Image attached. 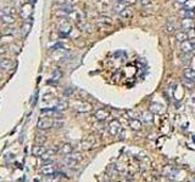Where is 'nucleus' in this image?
Wrapping results in <instances>:
<instances>
[{
	"label": "nucleus",
	"instance_id": "37",
	"mask_svg": "<svg viewBox=\"0 0 195 182\" xmlns=\"http://www.w3.org/2000/svg\"><path fill=\"white\" fill-rule=\"evenodd\" d=\"M6 54V49L4 47V46H0V56H2V55H5Z\"/></svg>",
	"mask_w": 195,
	"mask_h": 182
},
{
	"label": "nucleus",
	"instance_id": "25",
	"mask_svg": "<svg viewBox=\"0 0 195 182\" xmlns=\"http://www.w3.org/2000/svg\"><path fill=\"white\" fill-rule=\"evenodd\" d=\"M98 22H99L100 24H106V26H110L112 23L111 18H110L109 16H100V17L98 18Z\"/></svg>",
	"mask_w": 195,
	"mask_h": 182
},
{
	"label": "nucleus",
	"instance_id": "13",
	"mask_svg": "<svg viewBox=\"0 0 195 182\" xmlns=\"http://www.w3.org/2000/svg\"><path fill=\"white\" fill-rule=\"evenodd\" d=\"M141 118H143V122L146 124H153L154 123V113L150 112V111H144L141 114Z\"/></svg>",
	"mask_w": 195,
	"mask_h": 182
},
{
	"label": "nucleus",
	"instance_id": "36",
	"mask_svg": "<svg viewBox=\"0 0 195 182\" xmlns=\"http://www.w3.org/2000/svg\"><path fill=\"white\" fill-rule=\"evenodd\" d=\"M36 141H37L38 143H43V142L45 141V137H44L43 135H42V136H40V135H38V136L36 137Z\"/></svg>",
	"mask_w": 195,
	"mask_h": 182
},
{
	"label": "nucleus",
	"instance_id": "7",
	"mask_svg": "<svg viewBox=\"0 0 195 182\" xmlns=\"http://www.w3.org/2000/svg\"><path fill=\"white\" fill-rule=\"evenodd\" d=\"M32 11H33V7H32V4L31 2H27L25 5H22L21 7V16L25 18V20H28L32 15Z\"/></svg>",
	"mask_w": 195,
	"mask_h": 182
},
{
	"label": "nucleus",
	"instance_id": "21",
	"mask_svg": "<svg viewBox=\"0 0 195 182\" xmlns=\"http://www.w3.org/2000/svg\"><path fill=\"white\" fill-rule=\"evenodd\" d=\"M176 39H177L178 42H183L189 39V35H188L184 30H183V32H178V33H176Z\"/></svg>",
	"mask_w": 195,
	"mask_h": 182
},
{
	"label": "nucleus",
	"instance_id": "34",
	"mask_svg": "<svg viewBox=\"0 0 195 182\" xmlns=\"http://www.w3.org/2000/svg\"><path fill=\"white\" fill-rule=\"evenodd\" d=\"M53 98H54V96H53L51 94H45V95H44V97H43V101H45V102H46V101H51Z\"/></svg>",
	"mask_w": 195,
	"mask_h": 182
},
{
	"label": "nucleus",
	"instance_id": "27",
	"mask_svg": "<svg viewBox=\"0 0 195 182\" xmlns=\"http://www.w3.org/2000/svg\"><path fill=\"white\" fill-rule=\"evenodd\" d=\"M14 12H15L14 9H11V7H9V6H6V7L1 9V14L2 15H12Z\"/></svg>",
	"mask_w": 195,
	"mask_h": 182
},
{
	"label": "nucleus",
	"instance_id": "4",
	"mask_svg": "<svg viewBox=\"0 0 195 182\" xmlns=\"http://www.w3.org/2000/svg\"><path fill=\"white\" fill-rule=\"evenodd\" d=\"M121 131V124L118 120H112L109 124V132L111 136H117Z\"/></svg>",
	"mask_w": 195,
	"mask_h": 182
},
{
	"label": "nucleus",
	"instance_id": "32",
	"mask_svg": "<svg viewBox=\"0 0 195 182\" xmlns=\"http://www.w3.org/2000/svg\"><path fill=\"white\" fill-rule=\"evenodd\" d=\"M62 125H64V122L60 120V118H57V120L54 122V126H55V127H62Z\"/></svg>",
	"mask_w": 195,
	"mask_h": 182
},
{
	"label": "nucleus",
	"instance_id": "30",
	"mask_svg": "<svg viewBox=\"0 0 195 182\" xmlns=\"http://www.w3.org/2000/svg\"><path fill=\"white\" fill-rule=\"evenodd\" d=\"M31 27H32V24H31L29 22H26V23H25V26H23V35H27Z\"/></svg>",
	"mask_w": 195,
	"mask_h": 182
},
{
	"label": "nucleus",
	"instance_id": "28",
	"mask_svg": "<svg viewBox=\"0 0 195 182\" xmlns=\"http://www.w3.org/2000/svg\"><path fill=\"white\" fill-rule=\"evenodd\" d=\"M192 52H189V54H183V58H182V61L184 62V63H189L190 62V58H192Z\"/></svg>",
	"mask_w": 195,
	"mask_h": 182
},
{
	"label": "nucleus",
	"instance_id": "39",
	"mask_svg": "<svg viewBox=\"0 0 195 182\" xmlns=\"http://www.w3.org/2000/svg\"><path fill=\"white\" fill-rule=\"evenodd\" d=\"M174 1H176V4H178V5H182V6H183L184 2H185L187 0H174Z\"/></svg>",
	"mask_w": 195,
	"mask_h": 182
},
{
	"label": "nucleus",
	"instance_id": "15",
	"mask_svg": "<svg viewBox=\"0 0 195 182\" xmlns=\"http://www.w3.org/2000/svg\"><path fill=\"white\" fill-rule=\"evenodd\" d=\"M46 151H48V149H46L43 144H37V146H34V148L32 149V153L34 154V155H37V157H40V155H43Z\"/></svg>",
	"mask_w": 195,
	"mask_h": 182
},
{
	"label": "nucleus",
	"instance_id": "11",
	"mask_svg": "<svg viewBox=\"0 0 195 182\" xmlns=\"http://www.w3.org/2000/svg\"><path fill=\"white\" fill-rule=\"evenodd\" d=\"M118 15H120V17L123 18V20H131V18L134 16V12H133V9H132V7L127 6V7H125Z\"/></svg>",
	"mask_w": 195,
	"mask_h": 182
},
{
	"label": "nucleus",
	"instance_id": "24",
	"mask_svg": "<svg viewBox=\"0 0 195 182\" xmlns=\"http://www.w3.org/2000/svg\"><path fill=\"white\" fill-rule=\"evenodd\" d=\"M67 107H69V104H67L66 101H59L56 103V111L57 112H64V111L67 109Z\"/></svg>",
	"mask_w": 195,
	"mask_h": 182
},
{
	"label": "nucleus",
	"instance_id": "22",
	"mask_svg": "<svg viewBox=\"0 0 195 182\" xmlns=\"http://www.w3.org/2000/svg\"><path fill=\"white\" fill-rule=\"evenodd\" d=\"M181 16L183 18H195V11L194 10H182L181 11Z\"/></svg>",
	"mask_w": 195,
	"mask_h": 182
},
{
	"label": "nucleus",
	"instance_id": "41",
	"mask_svg": "<svg viewBox=\"0 0 195 182\" xmlns=\"http://www.w3.org/2000/svg\"><path fill=\"white\" fill-rule=\"evenodd\" d=\"M193 140H194V142H195V136H193Z\"/></svg>",
	"mask_w": 195,
	"mask_h": 182
},
{
	"label": "nucleus",
	"instance_id": "12",
	"mask_svg": "<svg viewBox=\"0 0 195 182\" xmlns=\"http://www.w3.org/2000/svg\"><path fill=\"white\" fill-rule=\"evenodd\" d=\"M73 152V146L71 143H65L59 148V153H61L62 155H69Z\"/></svg>",
	"mask_w": 195,
	"mask_h": 182
},
{
	"label": "nucleus",
	"instance_id": "16",
	"mask_svg": "<svg viewBox=\"0 0 195 182\" xmlns=\"http://www.w3.org/2000/svg\"><path fill=\"white\" fill-rule=\"evenodd\" d=\"M129 126H131L132 130L138 131V130L141 129V122H140L138 118H136V119H131V120H129Z\"/></svg>",
	"mask_w": 195,
	"mask_h": 182
},
{
	"label": "nucleus",
	"instance_id": "19",
	"mask_svg": "<svg viewBox=\"0 0 195 182\" xmlns=\"http://www.w3.org/2000/svg\"><path fill=\"white\" fill-rule=\"evenodd\" d=\"M11 66H12V62L9 60V58H2L1 61H0V68L1 69H10L11 68Z\"/></svg>",
	"mask_w": 195,
	"mask_h": 182
},
{
	"label": "nucleus",
	"instance_id": "35",
	"mask_svg": "<svg viewBox=\"0 0 195 182\" xmlns=\"http://www.w3.org/2000/svg\"><path fill=\"white\" fill-rule=\"evenodd\" d=\"M128 115L131 117V119H136L138 117V114H137L136 111H128Z\"/></svg>",
	"mask_w": 195,
	"mask_h": 182
},
{
	"label": "nucleus",
	"instance_id": "10",
	"mask_svg": "<svg viewBox=\"0 0 195 182\" xmlns=\"http://www.w3.org/2000/svg\"><path fill=\"white\" fill-rule=\"evenodd\" d=\"M95 119L97 120H99V122H105L109 117H110V114H109V112L106 111V109H98L97 112H95Z\"/></svg>",
	"mask_w": 195,
	"mask_h": 182
},
{
	"label": "nucleus",
	"instance_id": "40",
	"mask_svg": "<svg viewBox=\"0 0 195 182\" xmlns=\"http://www.w3.org/2000/svg\"><path fill=\"white\" fill-rule=\"evenodd\" d=\"M37 0H28V2H36Z\"/></svg>",
	"mask_w": 195,
	"mask_h": 182
},
{
	"label": "nucleus",
	"instance_id": "42",
	"mask_svg": "<svg viewBox=\"0 0 195 182\" xmlns=\"http://www.w3.org/2000/svg\"><path fill=\"white\" fill-rule=\"evenodd\" d=\"M117 1H125V0H117Z\"/></svg>",
	"mask_w": 195,
	"mask_h": 182
},
{
	"label": "nucleus",
	"instance_id": "1",
	"mask_svg": "<svg viewBox=\"0 0 195 182\" xmlns=\"http://www.w3.org/2000/svg\"><path fill=\"white\" fill-rule=\"evenodd\" d=\"M57 27H59V32H60V37H62V38L67 37L71 33V30H72V26H71L70 21L67 18H65V17L60 18Z\"/></svg>",
	"mask_w": 195,
	"mask_h": 182
},
{
	"label": "nucleus",
	"instance_id": "6",
	"mask_svg": "<svg viewBox=\"0 0 195 182\" xmlns=\"http://www.w3.org/2000/svg\"><path fill=\"white\" fill-rule=\"evenodd\" d=\"M181 27L184 32L185 30H193L195 27L194 20L193 18H183L181 22Z\"/></svg>",
	"mask_w": 195,
	"mask_h": 182
},
{
	"label": "nucleus",
	"instance_id": "20",
	"mask_svg": "<svg viewBox=\"0 0 195 182\" xmlns=\"http://www.w3.org/2000/svg\"><path fill=\"white\" fill-rule=\"evenodd\" d=\"M1 22L5 24H12L15 22V17L12 15H1Z\"/></svg>",
	"mask_w": 195,
	"mask_h": 182
},
{
	"label": "nucleus",
	"instance_id": "31",
	"mask_svg": "<svg viewBox=\"0 0 195 182\" xmlns=\"http://www.w3.org/2000/svg\"><path fill=\"white\" fill-rule=\"evenodd\" d=\"M60 78H61V72L59 69H56L55 72H54V74H53V79L56 82V80H59Z\"/></svg>",
	"mask_w": 195,
	"mask_h": 182
},
{
	"label": "nucleus",
	"instance_id": "43",
	"mask_svg": "<svg viewBox=\"0 0 195 182\" xmlns=\"http://www.w3.org/2000/svg\"><path fill=\"white\" fill-rule=\"evenodd\" d=\"M0 38H1V33H0Z\"/></svg>",
	"mask_w": 195,
	"mask_h": 182
},
{
	"label": "nucleus",
	"instance_id": "17",
	"mask_svg": "<svg viewBox=\"0 0 195 182\" xmlns=\"http://www.w3.org/2000/svg\"><path fill=\"white\" fill-rule=\"evenodd\" d=\"M150 112L156 113V114H161L164 112V106L160 104V103H153L150 106Z\"/></svg>",
	"mask_w": 195,
	"mask_h": 182
},
{
	"label": "nucleus",
	"instance_id": "38",
	"mask_svg": "<svg viewBox=\"0 0 195 182\" xmlns=\"http://www.w3.org/2000/svg\"><path fill=\"white\" fill-rule=\"evenodd\" d=\"M125 2L127 5H131V4H136V2H138V0H125Z\"/></svg>",
	"mask_w": 195,
	"mask_h": 182
},
{
	"label": "nucleus",
	"instance_id": "8",
	"mask_svg": "<svg viewBox=\"0 0 195 182\" xmlns=\"http://www.w3.org/2000/svg\"><path fill=\"white\" fill-rule=\"evenodd\" d=\"M40 172H42L43 175H45V176H50V175L56 174V169L53 164H45L40 169Z\"/></svg>",
	"mask_w": 195,
	"mask_h": 182
},
{
	"label": "nucleus",
	"instance_id": "33",
	"mask_svg": "<svg viewBox=\"0 0 195 182\" xmlns=\"http://www.w3.org/2000/svg\"><path fill=\"white\" fill-rule=\"evenodd\" d=\"M81 146H82V148H83V149H89V148H90V146H92V143L83 141V142L81 143Z\"/></svg>",
	"mask_w": 195,
	"mask_h": 182
},
{
	"label": "nucleus",
	"instance_id": "5",
	"mask_svg": "<svg viewBox=\"0 0 195 182\" xmlns=\"http://www.w3.org/2000/svg\"><path fill=\"white\" fill-rule=\"evenodd\" d=\"M54 126V120L51 118H43L38 122V127L42 130H48Z\"/></svg>",
	"mask_w": 195,
	"mask_h": 182
},
{
	"label": "nucleus",
	"instance_id": "2",
	"mask_svg": "<svg viewBox=\"0 0 195 182\" xmlns=\"http://www.w3.org/2000/svg\"><path fill=\"white\" fill-rule=\"evenodd\" d=\"M81 160H82V155L79 153H71L69 155H66L65 157V159H64V162L67 164V166H70V168H74V166H77L79 163H81Z\"/></svg>",
	"mask_w": 195,
	"mask_h": 182
},
{
	"label": "nucleus",
	"instance_id": "3",
	"mask_svg": "<svg viewBox=\"0 0 195 182\" xmlns=\"http://www.w3.org/2000/svg\"><path fill=\"white\" fill-rule=\"evenodd\" d=\"M72 107H73L74 111H77L79 113H88L92 111L90 103L84 102V101H74V102H72Z\"/></svg>",
	"mask_w": 195,
	"mask_h": 182
},
{
	"label": "nucleus",
	"instance_id": "14",
	"mask_svg": "<svg viewBox=\"0 0 195 182\" xmlns=\"http://www.w3.org/2000/svg\"><path fill=\"white\" fill-rule=\"evenodd\" d=\"M183 74H184V78H185V79H188V80L195 83V70L194 69H192V68H185L184 72H183Z\"/></svg>",
	"mask_w": 195,
	"mask_h": 182
},
{
	"label": "nucleus",
	"instance_id": "18",
	"mask_svg": "<svg viewBox=\"0 0 195 182\" xmlns=\"http://www.w3.org/2000/svg\"><path fill=\"white\" fill-rule=\"evenodd\" d=\"M125 7H127V4H126L125 1H116L115 5H113V11L117 12V14H120Z\"/></svg>",
	"mask_w": 195,
	"mask_h": 182
},
{
	"label": "nucleus",
	"instance_id": "23",
	"mask_svg": "<svg viewBox=\"0 0 195 182\" xmlns=\"http://www.w3.org/2000/svg\"><path fill=\"white\" fill-rule=\"evenodd\" d=\"M164 30H165V33H167V34H173V33L176 32V26H174V23H172V22L166 23V24L164 26Z\"/></svg>",
	"mask_w": 195,
	"mask_h": 182
},
{
	"label": "nucleus",
	"instance_id": "29",
	"mask_svg": "<svg viewBox=\"0 0 195 182\" xmlns=\"http://www.w3.org/2000/svg\"><path fill=\"white\" fill-rule=\"evenodd\" d=\"M138 2H139L143 7H148V6H150L151 0H138Z\"/></svg>",
	"mask_w": 195,
	"mask_h": 182
},
{
	"label": "nucleus",
	"instance_id": "26",
	"mask_svg": "<svg viewBox=\"0 0 195 182\" xmlns=\"http://www.w3.org/2000/svg\"><path fill=\"white\" fill-rule=\"evenodd\" d=\"M185 10H194L195 9V0H187L183 5Z\"/></svg>",
	"mask_w": 195,
	"mask_h": 182
},
{
	"label": "nucleus",
	"instance_id": "9",
	"mask_svg": "<svg viewBox=\"0 0 195 182\" xmlns=\"http://www.w3.org/2000/svg\"><path fill=\"white\" fill-rule=\"evenodd\" d=\"M194 50V45L193 42H189V40H185V42H181V51L183 54H189Z\"/></svg>",
	"mask_w": 195,
	"mask_h": 182
}]
</instances>
